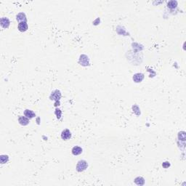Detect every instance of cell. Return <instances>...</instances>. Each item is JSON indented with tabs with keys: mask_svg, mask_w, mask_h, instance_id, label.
Masks as SVG:
<instances>
[{
	"mask_svg": "<svg viewBox=\"0 0 186 186\" xmlns=\"http://www.w3.org/2000/svg\"><path fill=\"white\" fill-rule=\"evenodd\" d=\"M71 133L68 129H65L61 133V137L63 140H68L71 138Z\"/></svg>",
	"mask_w": 186,
	"mask_h": 186,
	"instance_id": "2",
	"label": "cell"
},
{
	"mask_svg": "<svg viewBox=\"0 0 186 186\" xmlns=\"http://www.w3.org/2000/svg\"><path fill=\"white\" fill-rule=\"evenodd\" d=\"M82 153V148L79 147V146H75L72 149V153L74 155V156H77V155H79Z\"/></svg>",
	"mask_w": 186,
	"mask_h": 186,
	"instance_id": "9",
	"label": "cell"
},
{
	"mask_svg": "<svg viewBox=\"0 0 186 186\" xmlns=\"http://www.w3.org/2000/svg\"><path fill=\"white\" fill-rule=\"evenodd\" d=\"M28 29V25L26 22H22V23H19L18 24V30L21 32H24L26 31H27Z\"/></svg>",
	"mask_w": 186,
	"mask_h": 186,
	"instance_id": "5",
	"label": "cell"
},
{
	"mask_svg": "<svg viewBox=\"0 0 186 186\" xmlns=\"http://www.w3.org/2000/svg\"><path fill=\"white\" fill-rule=\"evenodd\" d=\"M18 122H19V123H20L21 125L26 126V125H27V124H29V120L27 117L26 118L25 116H20V117L18 118Z\"/></svg>",
	"mask_w": 186,
	"mask_h": 186,
	"instance_id": "6",
	"label": "cell"
},
{
	"mask_svg": "<svg viewBox=\"0 0 186 186\" xmlns=\"http://www.w3.org/2000/svg\"><path fill=\"white\" fill-rule=\"evenodd\" d=\"M162 166L164 168H168L170 166V164H169V162H167V161H166V162L163 163Z\"/></svg>",
	"mask_w": 186,
	"mask_h": 186,
	"instance_id": "11",
	"label": "cell"
},
{
	"mask_svg": "<svg viewBox=\"0 0 186 186\" xmlns=\"http://www.w3.org/2000/svg\"><path fill=\"white\" fill-rule=\"evenodd\" d=\"M87 166L88 165H87V163L86 161H84V160L79 161L77 164V166H76V170L78 172H82L87 168Z\"/></svg>",
	"mask_w": 186,
	"mask_h": 186,
	"instance_id": "1",
	"label": "cell"
},
{
	"mask_svg": "<svg viewBox=\"0 0 186 186\" xmlns=\"http://www.w3.org/2000/svg\"><path fill=\"white\" fill-rule=\"evenodd\" d=\"M144 79V75L143 74H136L133 76V80L135 82H141Z\"/></svg>",
	"mask_w": 186,
	"mask_h": 186,
	"instance_id": "7",
	"label": "cell"
},
{
	"mask_svg": "<svg viewBox=\"0 0 186 186\" xmlns=\"http://www.w3.org/2000/svg\"><path fill=\"white\" fill-rule=\"evenodd\" d=\"M24 115L26 116L28 119H32L34 116H36V114L34 113V112L33 110H29V109H27V110H26L24 111Z\"/></svg>",
	"mask_w": 186,
	"mask_h": 186,
	"instance_id": "8",
	"label": "cell"
},
{
	"mask_svg": "<svg viewBox=\"0 0 186 186\" xmlns=\"http://www.w3.org/2000/svg\"><path fill=\"white\" fill-rule=\"evenodd\" d=\"M177 5V2L176 1H170L167 3V7L169 8H174Z\"/></svg>",
	"mask_w": 186,
	"mask_h": 186,
	"instance_id": "10",
	"label": "cell"
},
{
	"mask_svg": "<svg viewBox=\"0 0 186 186\" xmlns=\"http://www.w3.org/2000/svg\"><path fill=\"white\" fill-rule=\"evenodd\" d=\"M1 26L4 29L8 28L9 26H10V20H9V19L5 17H2V19H1Z\"/></svg>",
	"mask_w": 186,
	"mask_h": 186,
	"instance_id": "3",
	"label": "cell"
},
{
	"mask_svg": "<svg viewBox=\"0 0 186 186\" xmlns=\"http://www.w3.org/2000/svg\"><path fill=\"white\" fill-rule=\"evenodd\" d=\"M16 19L19 23H22V22H26V15L23 12H20L19 14H17L16 16Z\"/></svg>",
	"mask_w": 186,
	"mask_h": 186,
	"instance_id": "4",
	"label": "cell"
}]
</instances>
